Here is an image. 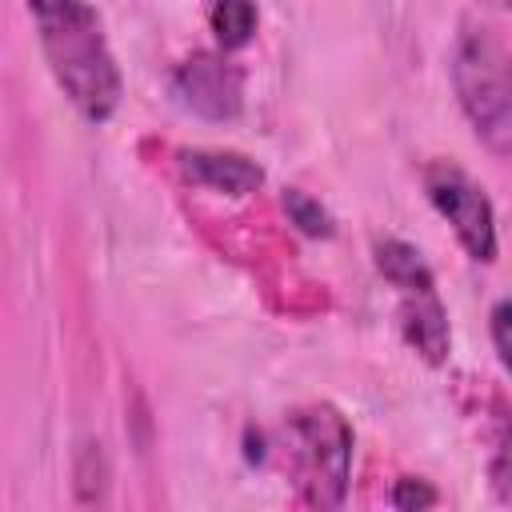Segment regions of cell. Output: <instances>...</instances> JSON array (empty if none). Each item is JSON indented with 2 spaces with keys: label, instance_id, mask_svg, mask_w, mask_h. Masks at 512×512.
<instances>
[{
  "label": "cell",
  "instance_id": "7",
  "mask_svg": "<svg viewBox=\"0 0 512 512\" xmlns=\"http://www.w3.org/2000/svg\"><path fill=\"white\" fill-rule=\"evenodd\" d=\"M180 172L220 196H252L264 184V168L244 156V152H224V148H184L180 152Z\"/></svg>",
  "mask_w": 512,
  "mask_h": 512
},
{
  "label": "cell",
  "instance_id": "9",
  "mask_svg": "<svg viewBox=\"0 0 512 512\" xmlns=\"http://www.w3.org/2000/svg\"><path fill=\"white\" fill-rule=\"evenodd\" d=\"M256 24H260V12L252 0H212L208 4V28L224 52L244 48L256 36Z\"/></svg>",
  "mask_w": 512,
  "mask_h": 512
},
{
  "label": "cell",
  "instance_id": "4",
  "mask_svg": "<svg viewBox=\"0 0 512 512\" xmlns=\"http://www.w3.org/2000/svg\"><path fill=\"white\" fill-rule=\"evenodd\" d=\"M372 260L384 284L396 288V316L408 348L424 364L440 368L452 348V328H448V308L436 292V276L428 260L420 256V248H412L400 236H380L372 244Z\"/></svg>",
  "mask_w": 512,
  "mask_h": 512
},
{
  "label": "cell",
  "instance_id": "5",
  "mask_svg": "<svg viewBox=\"0 0 512 512\" xmlns=\"http://www.w3.org/2000/svg\"><path fill=\"white\" fill-rule=\"evenodd\" d=\"M420 184L428 204L452 228L464 256L476 264H492L500 252V232H496V208L484 184H476L456 160H428L420 168Z\"/></svg>",
  "mask_w": 512,
  "mask_h": 512
},
{
  "label": "cell",
  "instance_id": "6",
  "mask_svg": "<svg viewBox=\"0 0 512 512\" xmlns=\"http://www.w3.org/2000/svg\"><path fill=\"white\" fill-rule=\"evenodd\" d=\"M172 92L192 116L224 124L244 108V68L224 48H204L176 64Z\"/></svg>",
  "mask_w": 512,
  "mask_h": 512
},
{
  "label": "cell",
  "instance_id": "8",
  "mask_svg": "<svg viewBox=\"0 0 512 512\" xmlns=\"http://www.w3.org/2000/svg\"><path fill=\"white\" fill-rule=\"evenodd\" d=\"M484 416V468H488V484L492 496L500 504H512V408L504 404V396H488V404L480 408Z\"/></svg>",
  "mask_w": 512,
  "mask_h": 512
},
{
  "label": "cell",
  "instance_id": "2",
  "mask_svg": "<svg viewBox=\"0 0 512 512\" xmlns=\"http://www.w3.org/2000/svg\"><path fill=\"white\" fill-rule=\"evenodd\" d=\"M448 76L476 144L512 164V48L492 28L464 24L448 56Z\"/></svg>",
  "mask_w": 512,
  "mask_h": 512
},
{
  "label": "cell",
  "instance_id": "3",
  "mask_svg": "<svg viewBox=\"0 0 512 512\" xmlns=\"http://www.w3.org/2000/svg\"><path fill=\"white\" fill-rule=\"evenodd\" d=\"M352 424L332 404L292 408L276 432V452L296 488V500L308 508H340L352 480Z\"/></svg>",
  "mask_w": 512,
  "mask_h": 512
},
{
  "label": "cell",
  "instance_id": "13",
  "mask_svg": "<svg viewBox=\"0 0 512 512\" xmlns=\"http://www.w3.org/2000/svg\"><path fill=\"white\" fill-rule=\"evenodd\" d=\"M480 4H488V8H496V12H512V0H480Z\"/></svg>",
  "mask_w": 512,
  "mask_h": 512
},
{
  "label": "cell",
  "instance_id": "11",
  "mask_svg": "<svg viewBox=\"0 0 512 512\" xmlns=\"http://www.w3.org/2000/svg\"><path fill=\"white\" fill-rule=\"evenodd\" d=\"M488 332H492V344H496L500 364H504L508 376H512V296H504V300L492 304V312H488Z\"/></svg>",
  "mask_w": 512,
  "mask_h": 512
},
{
  "label": "cell",
  "instance_id": "10",
  "mask_svg": "<svg viewBox=\"0 0 512 512\" xmlns=\"http://www.w3.org/2000/svg\"><path fill=\"white\" fill-rule=\"evenodd\" d=\"M284 212H288V220H292L304 236H332V232H336L328 208H324L316 196L300 192V188H284Z\"/></svg>",
  "mask_w": 512,
  "mask_h": 512
},
{
  "label": "cell",
  "instance_id": "12",
  "mask_svg": "<svg viewBox=\"0 0 512 512\" xmlns=\"http://www.w3.org/2000/svg\"><path fill=\"white\" fill-rule=\"evenodd\" d=\"M392 504L396 508H428V504H440V492L420 476H400L392 484Z\"/></svg>",
  "mask_w": 512,
  "mask_h": 512
},
{
  "label": "cell",
  "instance_id": "1",
  "mask_svg": "<svg viewBox=\"0 0 512 512\" xmlns=\"http://www.w3.org/2000/svg\"><path fill=\"white\" fill-rule=\"evenodd\" d=\"M56 88L88 124H108L124 100V76L88 0H24Z\"/></svg>",
  "mask_w": 512,
  "mask_h": 512
}]
</instances>
